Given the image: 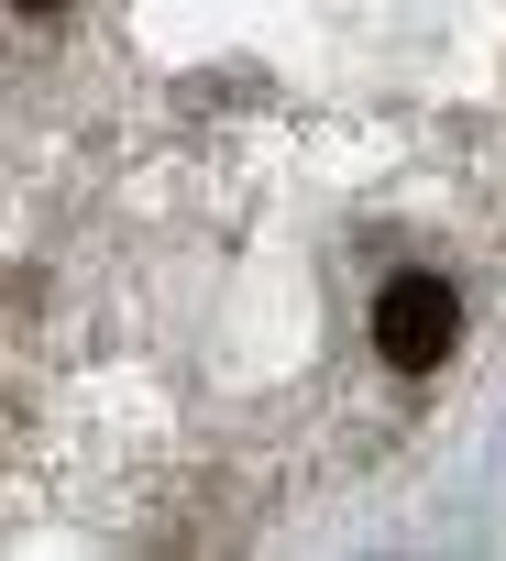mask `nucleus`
Returning <instances> with one entry per match:
<instances>
[{"instance_id":"2","label":"nucleus","mask_w":506,"mask_h":561,"mask_svg":"<svg viewBox=\"0 0 506 561\" xmlns=\"http://www.w3.org/2000/svg\"><path fill=\"white\" fill-rule=\"evenodd\" d=\"M23 12H67V0H23Z\"/></svg>"},{"instance_id":"1","label":"nucleus","mask_w":506,"mask_h":561,"mask_svg":"<svg viewBox=\"0 0 506 561\" xmlns=\"http://www.w3.org/2000/svg\"><path fill=\"white\" fill-rule=\"evenodd\" d=\"M375 353L396 375H429L462 353V298H451V275H396V287L375 298Z\"/></svg>"}]
</instances>
